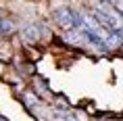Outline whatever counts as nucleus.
Returning <instances> with one entry per match:
<instances>
[{"label": "nucleus", "instance_id": "nucleus-1", "mask_svg": "<svg viewBox=\"0 0 123 121\" xmlns=\"http://www.w3.org/2000/svg\"><path fill=\"white\" fill-rule=\"evenodd\" d=\"M75 11H71L69 6H58L54 11V19H56L58 27L63 29V32H71L75 29Z\"/></svg>", "mask_w": 123, "mask_h": 121}, {"label": "nucleus", "instance_id": "nucleus-8", "mask_svg": "<svg viewBox=\"0 0 123 121\" xmlns=\"http://www.w3.org/2000/svg\"><path fill=\"white\" fill-rule=\"evenodd\" d=\"M0 121H8V119H6V117H2V115H0Z\"/></svg>", "mask_w": 123, "mask_h": 121}, {"label": "nucleus", "instance_id": "nucleus-5", "mask_svg": "<svg viewBox=\"0 0 123 121\" xmlns=\"http://www.w3.org/2000/svg\"><path fill=\"white\" fill-rule=\"evenodd\" d=\"M21 100H23V104H25L29 111H36V108H38V96L33 94V92H23V94H21Z\"/></svg>", "mask_w": 123, "mask_h": 121}, {"label": "nucleus", "instance_id": "nucleus-7", "mask_svg": "<svg viewBox=\"0 0 123 121\" xmlns=\"http://www.w3.org/2000/svg\"><path fill=\"white\" fill-rule=\"evenodd\" d=\"M27 54H29L33 61H38V58H40V52L38 50H31V48H27Z\"/></svg>", "mask_w": 123, "mask_h": 121}, {"label": "nucleus", "instance_id": "nucleus-3", "mask_svg": "<svg viewBox=\"0 0 123 121\" xmlns=\"http://www.w3.org/2000/svg\"><path fill=\"white\" fill-rule=\"evenodd\" d=\"M21 38L25 44H36L40 40V27L33 25V23H27V25L21 27Z\"/></svg>", "mask_w": 123, "mask_h": 121}, {"label": "nucleus", "instance_id": "nucleus-4", "mask_svg": "<svg viewBox=\"0 0 123 121\" xmlns=\"http://www.w3.org/2000/svg\"><path fill=\"white\" fill-rule=\"evenodd\" d=\"M13 32H15V23L8 17L0 15V36H11Z\"/></svg>", "mask_w": 123, "mask_h": 121}, {"label": "nucleus", "instance_id": "nucleus-6", "mask_svg": "<svg viewBox=\"0 0 123 121\" xmlns=\"http://www.w3.org/2000/svg\"><path fill=\"white\" fill-rule=\"evenodd\" d=\"M54 102H56V108H69V102H67V98H63V96H56Z\"/></svg>", "mask_w": 123, "mask_h": 121}, {"label": "nucleus", "instance_id": "nucleus-2", "mask_svg": "<svg viewBox=\"0 0 123 121\" xmlns=\"http://www.w3.org/2000/svg\"><path fill=\"white\" fill-rule=\"evenodd\" d=\"M31 92L40 98H46V96H50V88H48V82H46L44 77L40 75H33L31 77Z\"/></svg>", "mask_w": 123, "mask_h": 121}]
</instances>
